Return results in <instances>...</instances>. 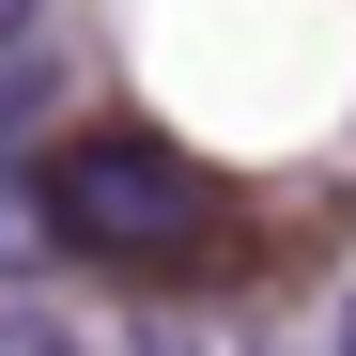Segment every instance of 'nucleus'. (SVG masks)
<instances>
[{
	"instance_id": "20e7f679",
	"label": "nucleus",
	"mask_w": 356,
	"mask_h": 356,
	"mask_svg": "<svg viewBox=\"0 0 356 356\" xmlns=\"http://www.w3.org/2000/svg\"><path fill=\"white\" fill-rule=\"evenodd\" d=\"M341 356H356V310H341Z\"/></svg>"
},
{
	"instance_id": "f03ea898",
	"label": "nucleus",
	"mask_w": 356,
	"mask_h": 356,
	"mask_svg": "<svg viewBox=\"0 0 356 356\" xmlns=\"http://www.w3.org/2000/svg\"><path fill=\"white\" fill-rule=\"evenodd\" d=\"M0 63H47V0H0Z\"/></svg>"
},
{
	"instance_id": "f257e3e1",
	"label": "nucleus",
	"mask_w": 356,
	"mask_h": 356,
	"mask_svg": "<svg viewBox=\"0 0 356 356\" xmlns=\"http://www.w3.org/2000/svg\"><path fill=\"white\" fill-rule=\"evenodd\" d=\"M47 232H63L78 264H124V279H155V264H202L217 248V186L186 155H155V140H63L47 155Z\"/></svg>"
},
{
	"instance_id": "7ed1b4c3",
	"label": "nucleus",
	"mask_w": 356,
	"mask_h": 356,
	"mask_svg": "<svg viewBox=\"0 0 356 356\" xmlns=\"http://www.w3.org/2000/svg\"><path fill=\"white\" fill-rule=\"evenodd\" d=\"M0 356H63V325H47V310H31V325L0 310Z\"/></svg>"
}]
</instances>
